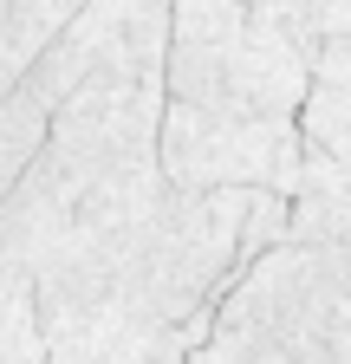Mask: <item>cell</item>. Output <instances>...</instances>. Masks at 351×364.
<instances>
[{
  "label": "cell",
  "instance_id": "obj_6",
  "mask_svg": "<svg viewBox=\"0 0 351 364\" xmlns=\"http://www.w3.org/2000/svg\"><path fill=\"white\" fill-rule=\"evenodd\" d=\"M254 26H267L274 39H286L293 53L319 65L325 46L351 39V0H254Z\"/></svg>",
  "mask_w": 351,
  "mask_h": 364
},
{
  "label": "cell",
  "instance_id": "obj_3",
  "mask_svg": "<svg viewBox=\"0 0 351 364\" xmlns=\"http://www.w3.org/2000/svg\"><path fill=\"white\" fill-rule=\"evenodd\" d=\"M169 72V0H92L26 72V91L59 111L78 85H144Z\"/></svg>",
  "mask_w": 351,
  "mask_h": 364
},
{
  "label": "cell",
  "instance_id": "obj_1",
  "mask_svg": "<svg viewBox=\"0 0 351 364\" xmlns=\"http://www.w3.org/2000/svg\"><path fill=\"white\" fill-rule=\"evenodd\" d=\"M332 254L280 241L260 254L215 312V332L189 364H338L332 358Z\"/></svg>",
  "mask_w": 351,
  "mask_h": 364
},
{
  "label": "cell",
  "instance_id": "obj_4",
  "mask_svg": "<svg viewBox=\"0 0 351 364\" xmlns=\"http://www.w3.org/2000/svg\"><path fill=\"white\" fill-rule=\"evenodd\" d=\"M299 130H306V150L351 156V39H338V46L319 53L313 91H306V111H299Z\"/></svg>",
  "mask_w": 351,
  "mask_h": 364
},
{
  "label": "cell",
  "instance_id": "obj_9",
  "mask_svg": "<svg viewBox=\"0 0 351 364\" xmlns=\"http://www.w3.org/2000/svg\"><path fill=\"white\" fill-rule=\"evenodd\" d=\"M46 364H92V358H59V351H53V358H46Z\"/></svg>",
  "mask_w": 351,
  "mask_h": 364
},
{
  "label": "cell",
  "instance_id": "obj_2",
  "mask_svg": "<svg viewBox=\"0 0 351 364\" xmlns=\"http://www.w3.org/2000/svg\"><path fill=\"white\" fill-rule=\"evenodd\" d=\"M306 130L299 117H234L202 105H163V176L189 196L208 189H274L299 196L306 176Z\"/></svg>",
  "mask_w": 351,
  "mask_h": 364
},
{
  "label": "cell",
  "instance_id": "obj_7",
  "mask_svg": "<svg viewBox=\"0 0 351 364\" xmlns=\"http://www.w3.org/2000/svg\"><path fill=\"white\" fill-rule=\"evenodd\" d=\"M46 130H53V111L39 105L26 85L0 105V208H7V196L20 189V176L33 169V156L46 150Z\"/></svg>",
  "mask_w": 351,
  "mask_h": 364
},
{
  "label": "cell",
  "instance_id": "obj_5",
  "mask_svg": "<svg viewBox=\"0 0 351 364\" xmlns=\"http://www.w3.org/2000/svg\"><path fill=\"white\" fill-rule=\"evenodd\" d=\"M46 312H39V287L20 260L0 254V364H46Z\"/></svg>",
  "mask_w": 351,
  "mask_h": 364
},
{
  "label": "cell",
  "instance_id": "obj_8",
  "mask_svg": "<svg viewBox=\"0 0 351 364\" xmlns=\"http://www.w3.org/2000/svg\"><path fill=\"white\" fill-rule=\"evenodd\" d=\"M92 7V0H0V46H14L20 59L39 65V53Z\"/></svg>",
  "mask_w": 351,
  "mask_h": 364
}]
</instances>
